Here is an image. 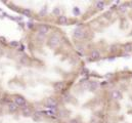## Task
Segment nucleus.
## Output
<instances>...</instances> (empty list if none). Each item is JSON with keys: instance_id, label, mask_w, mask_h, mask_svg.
<instances>
[{"instance_id": "obj_16", "label": "nucleus", "mask_w": 132, "mask_h": 123, "mask_svg": "<svg viewBox=\"0 0 132 123\" xmlns=\"http://www.w3.org/2000/svg\"><path fill=\"white\" fill-rule=\"evenodd\" d=\"M69 123H79V121H78L77 119H73V120H71Z\"/></svg>"}, {"instance_id": "obj_17", "label": "nucleus", "mask_w": 132, "mask_h": 123, "mask_svg": "<svg viewBox=\"0 0 132 123\" xmlns=\"http://www.w3.org/2000/svg\"><path fill=\"white\" fill-rule=\"evenodd\" d=\"M129 5H130V6H131V7H132V1L130 2V4H129Z\"/></svg>"}, {"instance_id": "obj_15", "label": "nucleus", "mask_w": 132, "mask_h": 123, "mask_svg": "<svg viewBox=\"0 0 132 123\" xmlns=\"http://www.w3.org/2000/svg\"><path fill=\"white\" fill-rule=\"evenodd\" d=\"M105 18H107V19H111V12H110V11L105 13Z\"/></svg>"}, {"instance_id": "obj_3", "label": "nucleus", "mask_w": 132, "mask_h": 123, "mask_svg": "<svg viewBox=\"0 0 132 123\" xmlns=\"http://www.w3.org/2000/svg\"><path fill=\"white\" fill-rule=\"evenodd\" d=\"M57 106V100L54 97H48L45 101H44V107L48 108V109H54Z\"/></svg>"}, {"instance_id": "obj_9", "label": "nucleus", "mask_w": 132, "mask_h": 123, "mask_svg": "<svg viewBox=\"0 0 132 123\" xmlns=\"http://www.w3.org/2000/svg\"><path fill=\"white\" fill-rule=\"evenodd\" d=\"M90 58L92 60H97L100 58V52L97 49H92L91 52H90Z\"/></svg>"}, {"instance_id": "obj_5", "label": "nucleus", "mask_w": 132, "mask_h": 123, "mask_svg": "<svg viewBox=\"0 0 132 123\" xmlns=\"http://www.w3.org/2000/svg\"><path fill=\"white\" fill-rule=\"evenodd\" d=\"M110 98L112 99L113 101H119V100H121V98H122V94H121V92L118 90V89H114V90L111 91Z\"/></svg>"}, {"instance_id": "obj_7", "label": "nucleus", "mask_w": 132, "mask_h": 123, "mask_svg": "<svg viewBox=\"0 0 132 123\" xmlns=\"http://www.w3.org/2000/svg\"><path fill=\"white\" fill-rule=\"evenodd\" d=\"M98 87H99L98 82H96V81H91V82H89V85H88V88H87V89L93 92V91H95V90L98 89Z\"/></svg>"}, {"instance_id": "obj_13", "label": "nucleus", "mask_w": 132, "mask_h": 123, "mask_svg": "<svg viewBox=\"0 0 132 123\" xmlns=\"http://www.w3.org/2000/svg\"><path fill=\"white\" fill-rule=\"evenodd\" d=\"M119 10H120V12H122V13L126 12V11L128 10V5H127V4H122L120 7H119Z\"/></svg>"}, {"instance_id": "obj_2", "label": "nucleus", "mask_w": 132, "mask_h": 123, "mask_svg": "<svg viewBox=\"0 0 132 123\" xmlns=\"http://www.w3.org/2000/svg\"><path fill=\"white\" fill-rule=\"evenodd\" d=\"M45 115L31 107H19L0 100V123H43Z\"/></svg>"}, {"instance_id": "obj_12", "label": "nucleus", "mask_w": 132, "mask_h": 123, "mask_svg": "<svg viewBox=\"0 0 132 123\" xmlns=\"http://www.w3.org/2000/svg\"><path fill=\"white\" fill-rule=\"evenodd\" d=\"M123 49H124V51H126V52L132 51V43H126L123 46Z\"/></svg>"}, {"instance_id": "obj_8", "label": "nucleus", "mask_w": 132, "mask_h": 123, "mask_svg": "<svg viewBox=\"0 0 132 123\" xmlns=\"http://www.w3.org/2000/svg\"><path fill=\"white\" fill-rule=\"evenodd\" d=\"M57 22L59 24V25H66L68 23V18L64 15H60L59 17H57Z\"/></svg>"}, {"instance_id": "obj_14", "label": "nucleus", "mask_w": 132, "mask_h": 123, "mask_svg": "<svg viewBox=\"0 0 132 123\" xmlns=\"http://www.w3.org/2000/svg\"><path fill=\"white\" fill-rule=\"evenodd\" d=\"M118 47H119V46H118L117 44H115V45H112V46H111V47H110V51H111V52H114V51H117V50H118V49H117V48H118Z\"/></svg>"}, {"instance_id": "obj_6", "label": "nucleus", "mask_w": 132, "mask_h": 123, "mask_svg": "<svg viewBox=\"0 0 132 123\" xmlns=\"http://www.w3.org/2000/svg\"><path fill=\"white\" fill-rule=\"evenodd\" d=\"M52 87H53V89H54V90H57V91H61L62 89H64V87H65V82H62V81H57V82H55V83H53Z\"/></svg>"}, {"instance_id": "obj_11", "label": "nucleus", "mask_w": 132, "mask_h": 123, "mask_svg": "<svg viewBox=\"0 0 132 123\" xmlns=\"http://www.w3.org/2000/svg\"><path fill=\"white\" fill-rule=\"evenodd\" d=\"M95 6L97 9H103L105 8V2L101 1V0H98V1L95 2Z\"/></svg>"}, {"instance_id": "obj_10", "label": "nucleus", "mask_w": 132, "mask_h": 123, "mask_svg": "<svg viewBox=\"0 0 132 123\" xmlns=\"http://www.w3.org/2000/svg\"><path fill=\"white\" fill-rule=\"evenodd\" d=\"M51 13H52L53 16H55V17H59L61 15V10H60L59 7H54V8H52Z\"/></svg>"}, {"instance_id": "obj_4", "label": "nucleus", "mask_w": 132, "mask_h": 123, "mask_svg": "<svg viewBox=\"0 0 132 123\" xmlns=\"http://www.w3.org/2000/svg\"><path fill=\"white\" fill-rule=\"evenodd\" d=\"M73 36L75 39H78V40L84 39L86 36V31L83 28H76L73 32Z\"/></svg>"}, {"instance_id": "obj_1", "label": "nucleus", "mask_w": 132, "mask_h": 123, "mask_svg": "<svg viewBox=\"0 0 132 123\" xmlns=\"http://www.w3.org/2000/svg\"><path fill=\"white\" fill-rule=\"evenodd\" d=\"M32 67V60L18 48L17 42L7 44L0 40V100L13 102L20 98L29 104L25 91L30 85L27 78Z\"/></svg>"}]
</instances>
